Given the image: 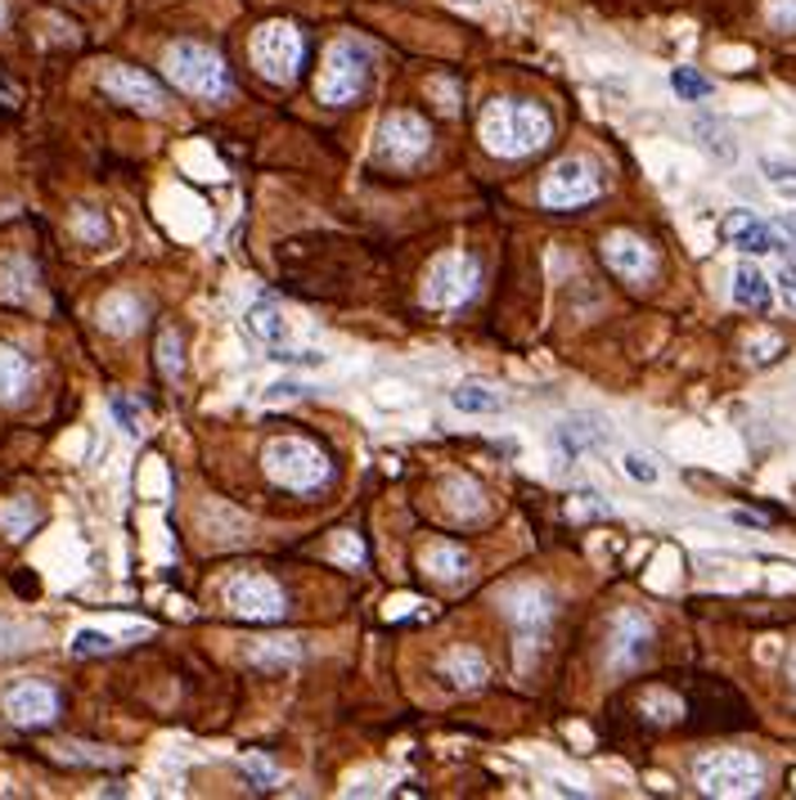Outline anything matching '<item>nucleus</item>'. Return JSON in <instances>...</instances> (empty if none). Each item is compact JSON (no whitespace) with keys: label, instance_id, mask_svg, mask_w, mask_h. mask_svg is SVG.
Masks as SVG:
<instances>
[{"label":"nucleus","instance_id":"nucleus-16","mask_svg":"<svg viewBox=\"0 0 796 800\" xmlns=\"http://www.w3.org/2000/svg\"><path fill=\"white\" fill-rule=\"evenodd\" d=\"M248 328H252V338H256L265 351H271V360H280L284 351L302 347L293 319H284V310H280L275 302H256V306L248 310Z\"/></svg>","mask_w":796,"mask_h":800},{"label":"nucleus","instance_id":"nucleus-34","mask_svg":"<svg viewBox=\"0 0 796 800\" xmlns=\"http://www.w3.org/2000/svg\"><path fill=\"white\" fill-rule=\"evenodd\" d=\"M671 86H675V95L689 99V104H698V99H706V95L715 91V86H711L706 77H698L693 69H675V73H671Z\"/></svg>","mask_w":796,"mask_h":800},{"label":"nucleus","instance_id":"nucleus-10","mask_svg":"<svg viewBox=\"0 0 796 800\" xmlns=\"http://www.w3.org/2000/svg\"><path fill=\"white\" fill-rule=\"evenodd\" d=\"M226 608L243 621H261V625H275L284 621L289 612V598L280 589V580L261 576V571H239L230 585H226Z\"/></svg>","mask_w":796,"mask_h":800},{"label":"nucleus","instance_id":"nucleus-25","mask_svg":"<svg viewBox=\"0 0 796 800\" xmlns=\"http://www.w3.org/2000/svg\"><path fill=\"white\" fill-rule=\"evenodd\" d=\"M28 382H32V365H28V356L0 343V400H19V396L28 391Z\"/></svg>","mask_w":796,"mask_h":800},{"label":"nucleus","instance_id":"nucleus-39","mask_svg":"<svg viewBox=\"0 0 796 800\" xmlns=\"http://www.w3.org/2000/svg\"><path fill=\"white\" fill-rule=\"evenodd\" d=\"M612 508L604 504V495H594V491H576L572 495V517H608Z\"/></svg>","mask_w":796,"mask_h":800},{"label":"nucleus","instance_id":"nucleus-33","mask_svg":"<svg viewBox=\"0 0 796 800\" xmlns=\"http://www.w3.org/2000/svg\"><path fill=\"white\" fill-rule=\"evenodd\" d=\"M113 419L122 423V432H126V436H136V441L149 432V428H145V410H140L130 396H113Z\"/></svg>","mask_w":796,"mask_h":800},{"label":"nucleus","instance_id":"nucleus-12","mask_svg":"<svg viewBox=\"0 0 796 800\" xmlns=\"http://www.w3.org/2000/svg\"><path fill=\"white\" fill-rule=\"evenodd\" d=\"M504 612H509V617L517 621V630L526 634V648L536 652L541 639H545V625L554 621V598H549V589H541V585H517V589L504 593Z\"/></svg>","mask_w":796,"mask_h":800},{"label":"nucleus","instance_id":"nucleus-42","mask_svg":"<svg viewBox=\"0 0 796 800\" xmlns=\"http://www.w3.org/2000/svg\"><path fill=\"white\" fill-rule=\"evenodd\" d=\"M302 391H306L302 382H271V387H265L261 396H265V406H284V400H297Z\"/></svg>","mask_w":796,"mask_h":800},{"label":"nucleus","instance_id":"nucleus-23","mask_svg":"<svg viewBox=\"0 0 796 800\" xmlns=\"http://www.w3.org/2000/svg\"><path fill=\"white\" fill-rule=\"evenodd\" d=\"M446 508H450L459 522H478V517L486 513V495H482V486L469 482V477H450V482H446Z\"/></svg>","mask_w":796,"mask_h":800},{"label":"nucleus","instance_id":"nucleus-32","mask_svg":"<svg viewBox=\"0 0 796 800\" xmlns=\"http://www.w3.org/2000/svg\"><path fill=\"white\" fill-rule=\"evenodd\" d=\"M621 473H626L630 482H639V486H657V482H661L657 459H648V454H639V450H626V454H621Z\"/></svg>","mask_w":796,"mask_h":800},{"label":"nucleus","instance_id":"nucleus-35","mask_svg":"<svg viewBox=\"0 0 796 800\" xmlns=\"http://www.w3.org/2000/svg\"><path fill=\"white\" fill-rule=\"evenodd\" d=\"M778 351H783V338H778V333H756V338L747 343V360H752V365H774Z\"/></svg>","mask_w":796,"mask_h":800},{"label":"nucleus","instance_id":"nucleus-2","mask_svg":"<svg viewBox=\"0 0 796 800\" xmlns=\"http://www.w3.org/2000/svg\"><path fill=\"white\" fill-rule=\"evenodd\" d=\"M261 463H265V477L280 482L284 491H297V495L324 491L334 482V463H328V454L306 436H275L265 445Z\"/></svg>","mask_w":796,"mask_h":800},{"label":"nucleus","instance_id":"nucleus-41","mask_svg":"<svg viewBox=\"0 0 796 800\" xmlns=\"http://www.w3.org/2000/svg\"><path fill=\"white\" fill-rule=\"evenodd\" d=\"M765 14L774 28H796V0H769Z\"/></svg>","mask_w":796,"mask_h":800},{"label":"nucleus","instance_id":"nucleus-4","mask_svg":"<svg viewBox=\"0 0 796 800\" xmlns=\"http://www.w3.org/2000/svg\"><path fill=\"white\" fill-rule=\"evenodd\" d=\"M693 778H698V791H702V796L747 800V796H761V787H765V765H761L752 751H711V756L698 760Z\"/></svg>","mask_w":796,"mask_h":800},{"label":"nucleus","instance_id":"nucleus-17","mask_svg":"<svg viewBox=\"0 0 796 800\" xmlns=\"http://www.w3.org/2000/svg\"><path fill=\"white\" fill-rule=\"evenodd\" d=\"M652 648V625L639 617V612H621L612 621V665L617 671H630V665H639Z\"/></svg>","mask_w":796,"mask_h":800},{"label":"nucleus","instance_id":"nucleus-21","mask_svg":"<svg viewBox=\"0 0 796 800\" xmlns=\"http://www.w3.org/2000/svg\"><path fill=\"white\" fill-rule=\"evenodd\" d=\"M450 406H454L459 414H504V410H509V396L495 391L491 382H459V387L450 391Z\"/></svg>","mask_w":796,"mask_h":800},{"label":"nucleus","instance_id":"nucleus-26","mask_svg":"<svg viewBox=\"0 0 796 800\" xmlns=\"http://www.w3.org/2000/svg\"><path fill=\"white\" fill-rule=\"evenodd\" d=\"M36 504L32 499H6L0 504V530H6L10 540H23V536H32V526H36Z\"/></svg>","mask_w":796,"mask_h":800},{"label":"nucleus","instance_id":"nucleus-7","mask_svg":"<svg viewBox=\"0 0 796 800\" xmlns=\"http://www.w3.org/2000/svg\"><path fill=\"white\" fill-rule=\"evenodd\" d=\"M306 41L293 23H261L252 32V69L271 82H293L302 73Z\"/></svg>","mask_w":796,"mask_h":800},{"label":"nucleus","instance_id":"nucleus-30","mask_svg":"<svg viewBox=\"0 0 796 800\" xmlns=\"http://www.w3.org/2000/svg\"><path fill=\"white\" fill-rule=\"evenodd\" d=\"M599 441H604V432H589L585 423H563L558 428V445H563L567 459H580L589 450H599Z\"/></svg>","mask_w":796,"mask_h":800},{"label":"nucleus","instance_id":"nucleus-9","mask_svg":"<svg viewBox=\"0 0 796 800\" xmlns=\"http://www.w3.org/2000/svg\"><path fill=\"white\" fill-rule=\"evenodd\" d=\"M428 145H432V126L419 113L401 108V113L383 117L378 136H374V158L383 167H410V162H419L428 154Z\"/></svg>","mask_w":796,"mask_h":800},{"label":"nucleus","instance_id":"nucleus-37","mask_svg":"<svg viewBox=\"0 0 796 800\" xmlns=\"http://www.w3.org/2000/svg\"><path fill=\"white\" fill-rule=\"evenodd\" d=\"M769 284H774V297H778L787 310H796V261H783L778 275H774Z\"/></svg>","mask_w":796,"mask_h":800},{"label":"nucleus","instance_id":"nucleus-43","mask_svg":"<svg viewBox=\"0 0 796 800\" xmlns=\"http://www.w3.org/2000/svg\"><path fill=\"white\" fill-rule=\"evenodd\" d=\"M334 554H338V558H347V562H360V545H356L352 536H343V540L334 545Z\"/></svg>","mask_w":796,"mask_h":800},{"label":"nucleus","instance_id":"nucleus-13","mask_svg":"<svg viewBox=\"0 0 796 800\" xmlns=\"http://www.w3.org/2000/svg\"><path fill=\"white\" fill-rule=\"evenodd\" d=\"M604 261H608L612 275H621V280H630V284H643V280H652V271H657V252H652L639 234H626V230H617V234L604 239Z\"/></svg>","mask_w":796,"mask_h":800},{"label":"nucleus","instance_id":"nucleus-1","mask_svg":"<svg viewBox=\"0 0 796 800\" xmlns=\"http://www.w3.org/2000/svg\"><path fill=\"white\" fill-rule=\"evenodd\" d=\"M482 149L495 158H526L549 145L554 117L541 104H517V99H491L478 122Z\"/></svg>","mask_w":796,"mask_h":800},{"label":"nucleus","instance_id":"nucleus-47","mask_svg":"<svg viewBox=\"0 0 796 800\" xmlns=\"http://www.w3.org/2000/svg\"><path fill=\"white\" fill-rule=\"evenodd\" d=\"M792 782H796V773H792Z\"/></svg>","mask_w":796,"mask_h":800},{"label":"nucleus","instance_id":"nucleus-24","mask_svg":"<svg viewBox=\"0 0 796 800\" xmlns=\"http://www.w3.org/2000/svg\"><path fill=\"white\" fill-rule=\"evenodd\" d=\"M423 571H428V576H437V580H450V585H454V580H463V576L473 571V558L463 554L459 545H432V549L423 554Z\"/></svg>","mask_w":796,"mask_h":800},{"label":"nucleus","instance_id":"nucleus-19","mask_svg":"<svg viewBox=\"0 0 796 800\" xmlns=\"http://www.w3.org/2000/svg\"><path fill=\"white\" fill-rule=\"evenodd\" d=\"M729 297H734V306H743V310H769L774 306V284H769V275L756 261H739L734 280H729Z\"/></svg>","mask_w":796,"mask_h":800},{"label":"nucleus","instance_id":"nucleus-5","mask_svg":"<svg viewBox=\"0 0 796 800\" xmlns=\"http://www.w3.org/2000/svg\"><path fill=\"white\" fill-rule=\"evenodd\" d=\"M369 69H374V54H369L360 41H338V45H328L324 69H320V77H315L320 104H334V108L352 104V99L365 91Z\"/></svg>","mask_w":796,"mask_h":800},{"label":"nucleus","instance_id":"nucleus-40","mask_svg":"<svg viewBox=\"0 0 796 800\" xmlns=\"http://www.w3.org/2000/svg\"><path fill=\"white\" fill-rule=\"evenodd\" d=\"M243 769H248V778H252L256 787H275V782H280V769H275L271 760H261V756H248Z\"/></svg>","mask_w":796,"mask_h":800},{"label":"nucleus","instance_id":"nucleus-11","mask_svg":"<svg viewBox=\"0 0 796 800\" xmlns=\"http://www.w3.org/2000/svg\"><path fill=\"white\" fill-rule=\"evenodd\" d=\"M100 86L126 108H140V113H163L167 108L163 86L140 69H126V63H108V69L100 73Z\"/></svg>","mask_w":796,"mask_h":800},{"label":"nucleus","instance_id":"nucleus-46","mask_svg":"<svg viewBox=\"0 0 796 800\" xmlns=\"http://www.w3.org/2000/svg\"><path fill=\"white\" fill-rule=\"evenodd\" d=\"M0 23H6V6H0Z\"/></svg>","mask_w":796,"mask_h":800},{"label":"nucleus","instance_id":"nucleus-36","mask_svg":"<svg viewBox=\"0 0 796 800\" xmlns=\"http://www.w3.org/2000/svg\"><path fill=\"white\" fill-rule=\"evenodd\" d=\"M643 710H648V719H661V724H671V719H680V697H671V693H648L643 697Z\"/></svg>","mask_w":796,"mask_h":800},{"label":"nucleus","instance_id":"nucleus-14","mask_svg":"<svg viewBox=\"0 0 796 800\" xmlns=\"http://www.w3.org/2000/svg\"><path fill=\"white\" fill-rule=\"evenodd\" d=\"M6 715L19 724V728H41L59 715V693L41 680H23L6 693Z\"/></svg>","mask_w":796,"mask_h":800},{"label":"nucleus","instance_id":"nucleus-3","mask_svg":"<svg viewBox=\"0 0 796 800\" xmlns=\"http://www.w3.org/2000/svg\"><path fill=\"white\" fill-rule=\"evenodd\" d=\"M163 69L185 95H198V99H226L230 95L226 59L217 50H208V45H198V41H176L167 50V59H163Z\"/></svg>","mask_w":796,"mask_h":800},{"label":"nucleus","instance_id":"nucleus-20","mask_svg":"<svg viewBox=\"0 0 796 800\" xmlns=\"http://www.w3.org/2000/svg\"><path fill=\"white\" fill-rule=\"evenodd\" d=\"M100 324H104V333H113V338H130V333L145 324V302L136 293H108L100 302Z\"/></svg>","mask_w":796,"mask_h":800},{"label":"nucleus","instance_id":"nucleus-27","mask_svg":"<svg viewBox=\"0 0 796 800\" xmlns=\"http://www.w3.org/2000/svg\"><path fill=\"white\" fill-rule=\"evenodd\" d=\"M761 176H765V185L774 189V198H783V203L796 208V162H787V158H761Z\"/></svg>","mask_w":796,"mask_h":800},{"label":"nucleus","instance_id":"nucleus-29","mask_svg":"<svg viewBox=\"0 0 796 800\" xmlns=\"http://www.w3.org/2000/svg\"><path fill=\"white\" fill-rule=\"evenodd\" d=\"M158 365L171 382L185 378V343H180V333L176 328H163V338H158Z\"/></svg>","mask_w":796,"mask_h":800},{"label":"nucleus","instance_id":"nucleus-22","mask_svg":"<svg viewBox=\"0 0 796 800\" xmlns=\"http://www.w3.org/2000/svg\"><path fill=\"white\" fill-rule=\"evenodd\" d=\"M693 136H698V145L720 162V167H734L739 162V140L729 136V126L724 122H711V117H698L693 122Z\"/></svg>","mask_w":796,"mask_h":800},{"label":"nucleus","instance_id":"nucleus-15","mask_svg":"<svg viewBox=\"0 0 796 800\" xmlns=\"http://www.w3.org/2000/svg\"><path fill=\"white\" fill-rule=\"evenodd\" d=\"M720 234H724V243H729V248H739V252H747V256L783 252L778 230H774L769 221H761L756 212H729V217H724V225H720Z\"/></svg>","mask_w":796,"mask_h":800},{"label":"nucleus","instance_id":"nucleus-31","mask_svg":"<svg viewBox=\"0 0 796 800\" xmlns=\"http://www.w3.org/2000/svg\"><path fill=\"white\" fill-rule=\"evenodd\" d=\"M28 293H32V265L28 261L0 265V297H28Z\"/></svg>","mask_w":796,"mask_h":800},{"label":"nucleus","instance_id":"nucleus-6","mask_svg":"<svg viewBox=\"0 0 796 800\" xmlns=\"http://www.w3.org/2000/svg\"><path fill=\"white\" fill-rule=\"evenodd\" d=\"M482 293V265L463 252H446L432 261V271L423 280V302L437 310H459Z\"/></svg>","mask_w":796,"mask_h":800},{"label":"nucleus","instance_id":"nucleus-45","mask_svg":"<svg viewBox=\"0 0 796 800\" xmlns=\"http://www.w3.org/2000/svg\"><path fill=\"white\" fill-rule=\"evenodd\" d=\"M454 6H463V10H473V6H486V0H454Z\"/></svg>","mask_w":796,"mask_h":800},{"label":"nucleus","instance_id":"nucleus-38","mask_svg":"<svg viewBox=\"0 0 796 800\" xmlns=\"http://www.w3.org/2000/svg\"><path fill=\"white\" fill-rule=\"evenodd\" d=\"M73 652L77 656H100V652H113V639L104 630H77L73 634Z\"/></svg>","mask_w":796,"mask_h":800},{"label":"nucleus","instance_id":"nucleus-44","mask_svg":"<svg viewBox=\"0 0 796 800\" xmlns=\"http://www.w3.org/2000/svg\"><path fill=\"white\" fill-rule=\"evenodd\" d=\"M787 675H792V688H796V652L787 656Z\"/></svg>","mask_w":796,"mask_h":800},{"label":"nucleus","instance_id":"nucleus-18","mask_svg":"<svg viewBox=\"0 0 796 800\" xmlns=\"http://www.w3.org/2000/svg\"><path fill=\"white\" fill-rule=\"evenodd\" d=\"M441 680L450 684V688H459V693H469V688H482L486 680H491V665H486V656L478 652V648H469V643H459V648H450L446 656H441Z\"/></svg>","mask_w":796,"mask_h":800},{"label":"nucleus","instance_id":"nucleus-28","mask_svg":"<svg viewBox=\"0 0 796 800\" xmlns=\"http://www.w3.org/2000/svg\"><path fill=\"white\" fill-rule=\"evenodd\" d=\"M73 234H77L82 243H91V248H104L113 230H108V221H104L100 208H77V212H73Z\"/></svg>","mask_w":796,"mask_h":800},{"label":"nucleus","instance_id":"nucleus-8","mask_svg":"<svg viewBox=\"0 0 796 800\" xmlns=\"http://www.w3.org/2000/svg\"><path fill=\"white\" fill-rule=\"evenodd\" d=\"M604 193V176L589 158H563L545 171L541 180V203L554 208V212H572V208H585L594 198Z\"/></svg>","mask_w":796,"mask_h":800}]
</instances>
